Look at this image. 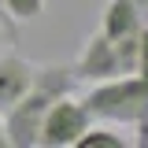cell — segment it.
Returning <instances> with one entry per match:
<instances>
[{"label": "cell", "instance_id": "6da1fadb", "mask_svg": "<svg viewBox=\"0 0 148 148\" xmlns=\"http://www.w3.org/2000/svg\"><path fill=\"white\" fill-rule=\"evenodd\" d=\"M74 82H78V78H74L71 67H37L30 89L8 108V119H4L8 145H11V148H34L45 111L52 108V100L67 96Z\"/></svg>", "mask_w": 148, "mask_h": 148}, {"label": "cell", "instance_id": "7a4b0ae2", "mask_svg": "<svg viewBox=\"0 0 148 148\" xmlns=\"http://www.w3.org/2000/svg\"><path fill=\"white\" fill-rule=\"evenodd\" d=\"M89 115L96 119H108V122H126L137 126L148 119V78L141 74H119V78H104V82H92L89 96L82 100Z\"/></svg>", "mask_w": 148, "mask_h": 148}, {"label": "cell", "instance_id": "3957f363", "mask_svg": "<svg viewBox=\"0 0 148 148\" xmlns=\"http://www.w3.org/2000/svg\"><path fill=\"white\" fill-rule=\"evenodd\" d=\"M141 37V34H137ZM137 37H122V41H108L100 34H89L82 56L74 59V78L82 82H104V78H119V74L137 71Z\"/></svg>", "mask_w": 148, "mask_h": 148}, {"label": "cell", "instance_id": "277c9868", "mask_svg": "<svg viewBox=\"0 0 148 148\" xmlns=\"http://www.w3.org/2000/svg\"><path fill=\"white\" fill-rule=\"evenodd\" d=\"M89 111L82 100H71V92L67 96H59L52 100V108L45 111V119H41V130H37V145L45 148H71L78 145V137L89 130Z\"/></svg>", "mask_w": 148, "mask_h": 148}, {"label": "cell", "instance_id": "5b68a950", "mask_svg": "<svg viewBox=\"0 0 148 148\" xmlns=\"http://www.w3.org/2000/svg\"><path fill=\"white\" fill-rule=\"evenodd\" d=\"M145 22H148V15L137 8V0H111L108 8H104L100 34L108 37V41H122V37H137Z\"/></svg>", "mask_w": 148, "mask_h": 148}, {"label": "cell", "instance_id": "8992f818", "mask_svg": "<svg viewBox=\"0 0 148 148\" xmlns=\"http://www.w3.org/2000/svg\"><path fill=\"white\" fill-rule=\"evenodd\" d=\"M34 74H37L34 63H26V59H18V56H4V52H0V111H8L22 92L30 89Z\"/></svg>", "mask_w": 148, "mask_h": 148}, {"label": "cell", "instance_id": "52a82bcc", "mask_svg": "<svg viewBox=\"0 0 148 148\" xmlns=\"http://www.w3.org/2000/svg\"><path fill=\"white\" fill-rule=\"evenodd\" d=\"M0 11H4V18L15 26V22L37 18L41 11H45V0H0Z\"/></svg>", "mask_w": 148, "mask_h": 148}, {"label": "cell", "instance_id": "ba28073f", "mask_svg": "<svg viewBox=\"0 0 148 148\" xmlns=\"http://www.w3.org/2000/svg\"><path fill=\"white\" fill-rule=\"evenodd\" d=\"M78 148H126V141L115 133V130L104 126H89L82 137H78Z\"/></svg>", "mask_w": 148, "mask_h": 148}, {"label": "cell", "instance_id": "9c48e42d", "mask_svg": "<svg viewBox=\"0 0 148 148\" xmlns=\"http://www.w3.org/2000/svg\"><path fill=\"white\" fill-rule=\"evenodd\" d=\"M137 74L148 78V22L141 26V37H137Z\"/></svg>", "mask_w": 148, "mask_h": 148}, {"label": "cell", "instance_id": "30bf717a", "mask_svg": "<svg viewBox=\"0 0 148 148\" xmlns=\"http://www.w3.org/2000/svg\"><path fill=\"white\" fill-rule=\"evenodd\" d=\"M8 41H15V26H11L8 18H0V52L8 48Z\"/></svg>", "mask_w": 148, "mask_h": 148}, {"label": "cell", "instance_id": "8fae6325", "mask_svg": "<svg viewBox=\"0 0 148 148\" xmlns=\"http://www.w3.org/2000/svg\"><path fill=\"white\" fill-rule=\"evenodd\" d=\"M137 133H141V137H137V145L148 148V119H145V122H137Z\"/></svg>", "mask_w": 148, "mask_h": 148}, {"label": "cell", "instance_id": "7c38bea8", "mask_svg": "<svg viewBox=\"0 0 148 148\" xmlns=\"http://www.w3.org/2000/svg\"><path fill=\"white\" fill-rule=\"evenodd\" d=\"M0 148H8V133H4V122H0Z\"/></svg>", "mask_w": 148, "mask_h": 148}, {"label": "cell", "instance_id": "4fadbf2b", "mask_svg": "<svg viewBox=\"0 0 148 148\" xmlns=\"http://www.w3.org/2000/svg\"><path fill=\"white\" fill-rule=\"evenodd\" d=\"M137 8H141V11H145V15H148V0H137Z\"/></svg>", "mask_w": 148, "mask_h": 148}]
</instances>
